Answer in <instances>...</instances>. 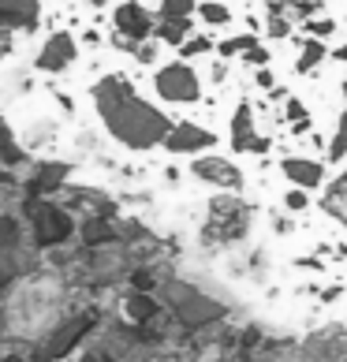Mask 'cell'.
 Segmentation results:
<instances>
[{"label": "cell", "mask_w": 347, "mask_h": 362, "mask_svg": "<svg viewBox=\"0 0 347 362\" xmlns=\"http://www.w3.org/2000/svg\"><path fill=\"white\" fill-rule=\"evenodd\" d=\"M90 105L101 119V131L127 153H153L157 146H165L172 124H176L161 105L142 98L135 78L124 71H101L93 78Z\"/></svg>", "instance_id": "obj_1"}, {"label": "cell", "mask_w": 347, "mask_h": 362, "mask_svg": "<svg viewBox=\"0 0 347 362\" xmlns=\"http://www.w3.org/2000/svg\"><path fill=\"white\" fill-rule=\"evenodd\" d=\"M57 306H60L57 280H49V276L26 280V284L11 295V306H8L11 329L23 332V337H34V332H42L49 321L57 317Z\"/></svg>", "instance_id": "obj_2"}, {"label": "cell", "mask_w": 347, "mask_h": 362, "mask_svg": "<svg viewBox=\"0 0 347 362\" xmlns=\"http://www.w3.org/2000/svg\"><path fill=\"white\" fill-rule=\"evenodd\" d=\"M250 232V206L232 191H220L206 206V224H202V243L209 250H228Z\"/></svg>", "instance_id": "obj_3"}, {"label": "cell", "mask_w": 347, "mask_h": 362, "mask_svg": "<svg viewBox=\"0 0 347 362\" xmlns=\"http://www.w3.org/2000/svg\"><path fill=\"white\" fill-rule=\"evenodd\" d=\"M16 135L26 153L49 157V153H60L64 139H68V119L34 98V101H26L23 116H16Z\"/></svg>", "instance_id": "obj_4"}, {"label": "cell", "mask_w": 347, "mask_h": 362, "mask_svg": "<svg viewBox=\"0 0 347 362\" xmlns=\"http://www.w3.org/2000/svg\"><path fill=\"white\" fill-rule=\"evenodd\" d=\"M78 57H83V45H78V34L68 26H57V30H45L34 42V52L26 60L34 64V71L42 78H64L75 71Z\"/></svg>", "instance_id": "obj_5"}, {"label": "cell", "mask_w": 347, "mask_h": 362, "mask_svg": "<svg viewBox=\"0 0 347 362\" xmlns=\"http://www.w3.org/2000/svg\"><path fill=\"white\" fill-rule=\"evenodd\" d=\"M157 34V16L153 8H146L142 0H119L112 8V34H109V45L116 52H135V45L150 42Z\"/></svg>", "instance_id": "obj_6"}, {"label": "cell", "mask_w": 347, "mask_h": 362, "mask_svg": "<svg viewBox=\"0 0 347 362\" xmlns=\"http://www.w3.org/2000/svg\"><path fill=\"white\" fill-rule=\"evenodd\" d=\"M153 93L161 98L165 105H198L206 98V83L198 68H191V60H168L153 71Z\"/></svg>", "instance_id": "obj_7"}, {"label": "cell", "mask_w": 347, "mask_h": 362, "mask_svg": "<svg viewBox=\"0 0 347 362\" xmlns=\"http://www.w3.org/2000/svg\"><path fill=\"white\" fill-rule=\"evenodd\" d=\"M322 11H325V0H265V37L288 42L295 34V26L322 16Z\"/></svg>", "instance_id": "obj_8"}, {"label": "cell", "mask_w": 347, "mask_h": 362, "mask_svg": "<svg viewBox=\"0 0 347 362\" xmlns=\"http://www.w3.org/2000/svg\"><path fill=\"white\" fill-rule=\"evenodd\" d=\"M187 172H191V176L202 183V187H217V191H232V194H239V191L247 187L243 168H239L232 157H220V153H213V150L191 157Z\"/></svg>", "instance_id": "obj_9"}, {"label": "cell", "mask_w": 347, "mask_h": 362, "mask_svg": "<svg viewBox=\"0 0 347 362\" xmlns=\"http://www.w3.org/2000/svg\"><path fill=\"white\" fill-rule=\"evenodd\" d=\"M161 150L172 157H198V153L217 150V135L206 124H198V119H176Z\"/></svg>", "instance_id": "obj_10"}, {"label": "cell", "mask_w": 347, "mask_h": 362, "mask_svg": "<svg viewBox=\"0 0 347 362\" xmlns=\"http://www.w3.org/2000/svg\"><path fill=\"white\" fill-rule=\"evenodd\" d=\"M228 146L235 157L243 153H269V139L258 135V116L247 101H239L232 109V124H228Z\"/></svg>", "instance_id": "obj_11"}, {"label": "cell", "mask_w": 347, "mask_h": 362, "mask_svg": "<svg viewBox=\"0 0 347 362\" xmlns=\"http://www.w3.org/2000/svg\"><path fill=\"white\" fill-rule=\"evenodd\" d=\"M280 172H284V180L291 187H302V191H322L329 183V172H325V160L317 157H306V153H291L280 160Z\"/></svg>", "instance_id": "obj_12"}, {"label": "cell", "mask_w": 347, "mask_h": 362, "mask_svg": "<svg viewBox=\"0 0 347 362\" xmlns=\"http://www.w3.org/2000/svg\"><path fill=\"white\" fill-rule=\"evenodd\" d=\"M322 213L347 232V165L322 187Z\"/></svg>", "instance_id": "obj_13"}, {"label": "cell", "mask_w": 347, "mask_h": 362, "mask_svg": "<svg viewBox=\"0 0 347 362\" xmlns=\"http://www.w3.org/2000/svg\"><path fill=\"white\" fill-rule=\"evenodd\" d=\"M325 60H329V45L322 42V37H306L299 57H295V75H314Z\"/></svg>", "instance_id": "obj_14"}, {"label": "cell", "mask_w": 347, "mask_h": 362, "mask_svg": "<svg viewBox=\"0 0 347 362\" xmlns=\"http://www.w3.org/2000/svg\"><path fill=\"white\" fill-rule=\"evenodd\" d=\"M191 34H194L191 19H157V42H161V45L180 49Z\"/></svg>", "instance_id": "obj_15"}, {"label": "cell", "mask_w": 347, "mask_h": 362, "mask_svg": "<svg viewBox=\"0 0 347 362\" xmlns=\"http://www.w3.org/2000/svg\"><path fill=\"white\" fill-rule=\"evenodd\" d=\"M325 157L332 160V165H340V160H347V105L340 109L336 116V127H332V135L325 142Z\"/></svg>", "instance_id": "obj_16"}, {"label": "cell", "mask_w": 347, "mask_h": 362, "mask_svg": "<svg viewBox=\"0 0 347 362\" xmlns=\"http://www.w3.org/2000/svg\"><path fill=\"white\" fill-rule=\"evenodd\" d=\"M254 45H261V37H254V34L220 37V42H217V57H220V60H235V57H243V52H250Z\"/></svg>", "instance_id": "obj_17"}, {"label": "cell", "mask_w": 347, "mask_h": 362, "mask_svg": "<svg viewBox=\"0 0 347 362\" xmlns=\"http://www.w3.org/2000/svg\"><path fill=\"white\" fill-rule=\"evenodd\" d=\"M198 19H202L206 26H228L232 8L224 4V0H202V4H198Z\"/></svg>", "instance_id": "obj_18"}, {"label": "cell", "mask_w": 347, "mask_h": 362, "mask_svg": "<svg viewBox=\"0 0 347 362\" xmlns=\"http://www.w3.org/2000/svg\"><path fill=\"white\" fill-rule=\"evenodd\" d=\"M217 49V37L209 34H191L187 42L180 45V60H198V57H209V52Z\"/></svg>", "instance_id": "obj_19"}, {"label": "cell", "mask_w": 347, "mask_h": 362, "mask_svg": "<svg viewBox=\"0 0 347 362\" xmlns=\"http://www.w3.org/2000/svg\"><path fill=\"white\" fill-rule=\"evenodd\" d=\"M198 0H161L157 4V19H194Z\"/></svg>", "instance_id": "obj_20"}, {"label": "cell", "mask_w": 347, "mask_h": 362, "mask_svg": "<svg viewBox=\"0 0 347 362\" xmlns=\"http://www.w3.org/2000/svg\"><path fill=\"white\" fill-rule=\"evenodd\" d=\"M284 209L288 213H306V209H310V191H302V187H288V191H284Z\"/></svg>", "instance_id": "obj_21"}, {"label": "cell", "mask_w": 347, "mask_h": 362, "mask_svg": "<svg viewBox=\"0 0 347 362\" xmlns=\"http://www.w3.org/2000/svg\"><path fill=\"white\" fill-rule=\"evenodd\" d=\"M157 49H161V42H157V37H150V42L135 45V52H131V57H135V64H142V68H153V64H157Z\"/></svg>", "instance_id": "obj_22"}, {"label": "cell", "mask_w": 347, "mask_h": 362, "mask_svg": "<svg viewBox=\"0 0 347 362\" xmlns=\"http://www.w3.org/2000/svg\"><path fill=\"white\" fill-rule=\"evenodd\" d=\"M302 30H306V37H329V34H336V23L332 19H306L302 23Z\"/></svg>", "instance_id": "obj_23"}, {"label": "cell", "mask_w": 347, "mask_h": 362, "mask_svg": "<svg viewBox=\"0 0 347 362\" xmlns=\"http://www.w3.org/2000/svg\"><path fill=\"white\" fill-rule=\"evenodd\" d=\"M78 45H83V49H101V45H105L101 26H98V23H90L86 30H78Z\"/></svg>", "instance_id": "obj_24"}, {"label": "cell", "mask_w": 347, "mask_h": 362, "mask_svg": "<svg viewBox=\"0 0 347 362\" xmlns=\"http://www.w3.org/2000/svg\"><path fill=\"white\" fill-rule=\"evenodd\" d=\"M243 64H247V68H269V49L254 45L250 52H243Z\"/></svg>", "instance_id": "obj_25"}, {"label": "cell", "mask_w": 347, "mask_h": 362, "mask_svg": "<svg viewBox=\"0 0 347 362\" xmlns=\"http://www.w3.org/2000/svg\"><path fill=\"white\" fill-rule=\"evenodd\" d=\"M306 116H310V112H306V105L299 98H288L284 101V119H288V124H299V119H306Z\"/></svg>", "instance_id": "obj_26"}, {"label": "cell", "mask_w": 347, "mask_h": 362, "mask_svg": "<svg viewBox=\"0 0 347 362\" xmlns=\"http://www.w3.org/2000/svg\"><path fill=\"white\" fill-rule=\"evenodd\" d=\"M317 299H322L325 306H332V303H340V299H343V284H325L322 291H317Z\"/></svg>", "instance_id": "obj_27"}, {"label": "cell", "mask_w": 347, "mask_h": 362, "mask_svg": "<svg viewBox=\"0 0 347 362\" xmlns=\"http://www.w3.org/2000/svg\"><path fill=\"white\" fill-rule=\"evenodd\" d=\"M254 83H258L261 90H273V86H276V75H273V68H254Z\"/></svg>", "instance_id": "obj_28"}, {"label": "cell", "mask_w": 347, "mask_h": 362, "mask_svg": "<svg viewBox=\"0 0 347 362\" xmlns=\"http://www.w3.org/2000/svg\"><path fill=\"white\" fill-rule=\"evenodd\" d=\"M224 78H228V60H217V64L209 68V83H213V86H220Z\"/></svg>", "instance_id": "obj_29"}, {"label": "cell", "mask_w": 347, "mask_h": 362, "mask_svg": "<svg viewBox=\"0 0 347 362\" xmlns=\"http://www.w3.org/2000/svg\"><path fill=\"white\" fill-rule=\"evenodd\" d=\"M273 232H276V235L295 232V221H291V217H273Z\"/></svg>", "instance_id": "obj_30"}, {"label": "cell", "mask_w": 347, "mask_h": 362, "mask_svg": "<svg viewBox=\"0 0 347 362\" xmlns=\"http://www.w3.org/2000/svg\"><path fill=\"white\" fill-rule=\"evenodd\" d=\"M291 127V135H310V127H314V119L306 116V119H299V124H288Z\"/></svg>", "instance_id": "obj_31"}, {"label": "cell", "mask_w": 347, "mask_h": 362, "mask_svg": "<svg viewBox=\"0 0 347 362\" xmlns=\"http://www.w3.org/2000/svg\"><path fill=\"white\" fill-rule=\"evenodd\" d=\"M86 4H90L93 11H98V8H109V4H119V0H86Z\"/></svg>", "instance_id": "obj_32"}, {"label": "cell", "mask_w": 347, "mask_h": 362, "mask_svg": "<svg viewBox=\"0 0 347 362\" xmlns=\"http://www.w3.org/2000/svg\"><path fill=\"white\" fill-rule=\"evenodd\" d=\"M60 8H75V4H83V0H57Z\"/></svg>", "instance_id": "obj_33"}, {"label": "cell", "mask_w": 347, "mask_h": 362, "mask_svg": "<svg viewBox=\"0 0 347 362\" xmlns=\"http://www.w3.org/2000/svg\"><path fill=\"white\" fill-rule=\"evenodd\" d=\"M332 57H336V60H347V45H340L336 52H332Z\"/></svg>", "instance_id": "obj_34"}, {"label": "cell", "mask_w": 347, "mask_h": 362, "mask_svg": "<svg viewBox=\"0 0 347 362\" xmlns=\"http://www.w3.org/2000/svg\"><path fill=\"white\" fill-rule=\"evenodd\" d=\"M336 258H343V262H347V243H340V247H336Z\"/></svg>", "instance_id": "obj_35"}, {"label": "cell", "mask_w": 347, "mask_h": 362, "mask_svg": "<svg viewBox=\"0 0 347 362\" xmlns=\"http://www.w3.org/2000/svg\"><path fill=\"white\" fill-rule=\"evenodd\" d=\"M340 93H343V98H347V78H343V83H340Z\"/></svg>", "instance_id": "obj_36"}]
</instances>
